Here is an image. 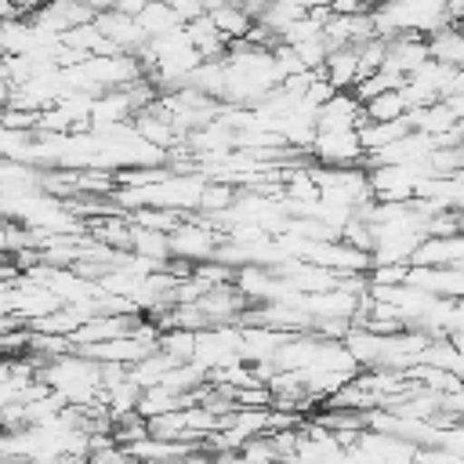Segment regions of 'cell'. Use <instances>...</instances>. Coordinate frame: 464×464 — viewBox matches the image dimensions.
<instances>
[{
    "label": "cell",
    "mask_w": 464,
    "mask_h": 464,
    "mask_svg": "<svg viewBox=\"0 0 464 464\" xmlns=\"http://www.w3.org/2000/svg\"><path fill=\"white\" fill-rule=\"evenodd\" d=\"M362 123V105L352 98V91H334L315 109V130H355Z\"/></svg>",
    "instance_id": "4"
},
{
    "label": "cell",
    "mask_w": 464,
    "mask_h": 464,
    "mask_svg": "<svg viewBox=\"0 0 464 464\" xmlns=\"http://www.w3.org/2000/svg\"><path fill=\"white\" fill-rule=\"evenodd\" d=\"M464 261V239L460 232L453 236H424L413 254H410V265H435V268H460Z\"/></svg>",
    "instance_id": "5"
},
{
    "label": "cell",
    "mask_w": 464,
    "mask_h": 464,
    "mask_svg": "<svg viewBox=\"0 0 464 464\" xmlns=\"http://www.w3.org/2000/svg\"><path fill=\"white\" fill-rule=\"evenodd\" d=\"M362 156L359 130H312L308 160L319 167H362Z\"/></svg>",
    "instance_id": "1"
},
{
    "label": "cell",
    "mask_w": 464,
    "mask_h": 464,
    "mask_svg": "<svg viewBox=\"0 0 464 464\" xmlns=\"http://www.w3.org/2000/svg\"><path fill=\"white\" fill-rule=\"evenodd\" d=\"M207 18L214 22V29L232 44V40H243L246 36V29L254 25V18L239 7V4H232V0H218L214 7H207Z\"/></svg>",
    "instance_id": "9"
},
{
    "label": "cell",
    "mask_w": 464,
    "mask_h": 464,
    "mask_svg": "<svg viewBox=\"0 0 464 464\" xmlns=\"http://www.w3.org/2000/svg\"><path fill=\"white\" fill-rule=\"evenodd\" d=\"M428 44V58L450 65V69H460L464 65V36H460V22H450L442 29H435L431 36H424Z\"/></svg>",
    "instance_id": "7"
},
{
    "label": "cell",
    "mask_w": 464,
    "mask_h": 464,
    "mask_svg": "<svg viewBox=\"0 0 464 464\" xmlns=\"http://www.w3.org/2000/svg\"><path fill=\"white\" fill-rule=\"evenodd\" d=\"M406 112H410V109H406V98H402L399 87L381 91V94H373V98L362 102V120H399V116H406Z\"/></svg>",
    "instance_id": "12"
},
{
    "label": "cell",
    "mask_w": 464,
    "mask_h": 464,
    "mask_svg": "<svg viewBox=\"0 0 464 464\" xmlns=\"http://www.w3.org/2000/svg\"><path fill=\"white\" fill-rule=\"evenodd\" d=\"M145 4H149V0H112V7H116V11H123V14H130V18H134Z\"/></svg>",
    "instance_id": "13"
},
{
    "label": "cell",
    "mask_w": 464,
    "mask_h": 464,
    "mask_svg": "<svg viewBox=\"0 0 464 464\" xmlns=\"http://www.w3.org/2000/svg\"><path fill=\"white\" fill-rule=\"evenodd\" d=\"M76 4H83L91 14H98V11H109V7H112V0H76Z\"/></svg>",
    "instance_id": "14"
},
{
    "label": "cell",
    "mask_w": 464,
    "mask_h": 464,
    "mask_svg": "<svg viewBox=\"0 0 464 464\" xmlns=\"http://www.w3.org/2000/svg\"><path fill=\"white\" fill-rule=\"evenodd\" d=\"M319 76L334 87V91H352L355 80H359V54L352 44H341V47H330L323 65H319Z\"/></svg>",
    "instance_id": "6"
},
{
    "label": "cell",
    "mask_w": 464,
    "mask_h": 464,
    "mask_svg": "<svg viewBox=\"0 0 464 464\" xmlns=\"http://www.w3.org/2000/svg\"><path fill=\"white\" fill-rule=\"evenodd\" d=\"M406 283L431 294V297H460L464 294V272L460 268H435V265H410Z\"/></svg>",
    "instance_id": "3"
},
{
    "label": "cell",
    "mask_w": 464,
    "mask_h": 464,
    "mask_svg": "<svg viewBox=\"0 0 464 464\" xmlns=\"http://www.w3.org/2000/svg\"><path fill=\"white\" fill-rule=\"evenodd\" d=\"M355 130H359L362 152H377V149L399 141V138L410 130V123H406V116H399V120H362Z\"/></svg>",
    "instance_id": "8"
},
{
    "label": "cell",
    "mask_w": 464,
    "mask_h": 464,
    "mask_svg": "<svg viewBox=\"0 0 464 464\" xmlns=\"http://www.w3.org/2000/svg\"><path fill=\"white\" fill-rule=\"evenodd\" d=\"M156 352H163L170 362H188L192 352H196V330H181V326L160 330L156 334Z\"/></svg>",
    "instance_id": "11"
},
{
    "label": "cell",
    "mask_w": 464,
    "mask_h": 464,
    "mask_svg": "<svg viewBox=\"0 0 464 464\" xmlns=\"http://www.w3.org/2000/svg\"><path fill=\"white\" fill-rule=\"evenodd\" d=\"M134 22H138V29H141L145 36H163V33H174V29L185 25L163 0H149V4L134 14Z\"/></svg>",
    "instance_id": "10"
},
{
    "label": "cell",
    "mask_w": 464,
    "mask_h": 464,
    "mask_svg": "<svg viewBox=\"0 0 464 464\" xmlns=\"http://www.w3.org/2000/svg\"><path fill=\"white\" fill-rule=\"evenodd\" d=\"M424 58H428L424 36H417V33H395V36L384 40V62H381V69H388V72H395V76L406 80Z\"/></svg>",
    "instance_id": "2"
}]
</instances>
